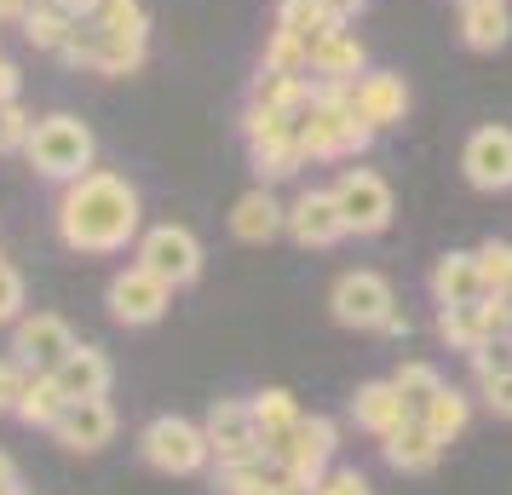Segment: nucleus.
Returning <instances> with one entry per match:
<instances>
[{
	"instance_id": "1",
	"label": "nucleus",
	"mask_w": 512,
	"mask_h": 495,
	"mask_svg": "<svg viewBox=\"0 0 512 495\" xmlns=\"http://www.w3.org/2000/svg\"><path fill=\"white\" fill-rule=\"evenodd\" d=\"M52 219H58V242L70 254H121L144 231L139 190L127 185L121 173H110V167H93V173L70 179Z\"/></svg>"
},
{
	"instance_id": "2",
	"label": "nucleus",
	"mask_w": 512,
	"mask_h": 495,
	"mask_svg": "<svg viewBox=\"0 0 512 495\" xmlns=\"http://www.w3.org/2000/svg\"><path fill=\"white\" fill-rule=\"evenodd\" d=\"M305 162H340L374 144V127L351 104V81H311V104L300 116Z\"/></svg>"
},
{
	"instance_id": "3",
	"label": "nucleus",
	"mask_w": 512,
	"mask_h": 495,
	"mask_svg": "<svg viewBox=\"0 0 512 495\" xmlns=\"http://www.w3.org/2000/svg\"><path fill=\"white\" fill-rule=\"evenodd\" d=\"M24 162L41 173V179H52V185H70V179H81V173H93L98 167V139L93 127L81 116H41L35 121V133H29L24 144Z\"/></svg>"
},
{
	"instance_id": "4",
	"label": "nucleus",
	"mask_w": 512,
	"mask_h": 495,
	"mask_svg": "<svg viewBox=\"0 0 512 495\" xmlns=\"http://www.w3.org/2000/svg\"><path fill=\"white\" fill-rule=\"evenodd\" d=\"M139 455L156 472H167V478H190V472H202L213 461L208 432L196 421H185V415H156L139 432Z\"/></svg>"
},
{
	"instance_id": "5",
	"label": "nucleus",
	"mask_w": 512,
	"mask_h": 495,
	"mask_svg": "<svg viewBox=\"0 0 512 495\" xmlns=\"http://www.w3.org/2000/svg\"><path fill=\"white\" fill-rule=\"evenodd\" d=\"M328 311L340 329H363V334H380V323L397 311V294L380 271H340L334 288H328Z\"/></svg>"
},
{
	"instance_id": "6",
	"label": "nucleus",
	"mask_w": 512,
	"mask_h": 495,
	"mask_svg": "<svg viewBox=\"0 0 512 495\" xmlns=\"http://www.w3.org/2000/svg\"><path fill=\"white\" fill-rule=\"evenodd\" d=\"M133 260H139L144 271H156L167 288H190L202 277V242H196L190 225H150V231H139V242H133Z\"/></svg>"
},
{
	"instance_id": "7",
	"label": "nucleus",
	"mask_w": 512,
	"mask_h": 495,
	"mask_svg": "<svg viewBox=\"0 0 512 495\" xmlns=\"http://www.w3.org/2000/svg\"><path fill=\"white\" fill-rule=\"evenodd\" d=\"M328 190H334V202H340V213H346L351 236H380L386 225H392L397 196H392V185H386L374 167H346Z\"/></svg>"
},
{
	"instance_id": "8",
	"label": "nucleus",
	"mask_w": 512,
	"mask_h": 495,
	"mask_svg": "<svg viewBox=\"0 0 512 495\" xmlns=\"http://www.w3.org/2000/svg\"><path fill=\"white\" fill-rule=\"evenodd\" d=\"M110 317L116 323H127V329H150V323H162L167 306H173V288L156 277V271H144L139 260L127 265V271H116L110 277Z\"/></svg>"
},
{
	"instance_id": "9",
	"label": "nucleus",
	"mask_w": 512,
	"mask_h": 495,
	"mask_svg": "<svg viewBox=\"0 0 512 495\" xmlns=\"http://www.w3.org/2000/svg\"><path fill=\"white\" fill-rule=\"evenodd\" d=\"M461 173L472 190H512V127L501 121H484V127H472L461 144Z\"/></svg>"
},
{
	"instance_id": "10",
	"label": "nucleus",
	"mask_w": 512,
	"mask_h": 495,
	"mask_svg": "<svg viewBox=\"0 0 512 495\" xmlns=\"http://www.w3.org/2000/svg\"><path fill=\"white\" fill-rule=\"evenodd\" d=\"M202 432H208V449H213V461H219V467H236V461H254V455H265V449H259L254 403H248V398H219L208 409Z\"/></svg>"
},
{
	"instance_id": "11",
	"label": "nucleus",
	"mask_w": 512,
	"mask_h": 495,
	"mask_svg": "<svg viewBox=\"0 0 512 495\" xmlns=\"http://www.w3.org/2000/svg\"><path fill=\"white\" fill-rule=\"evenodd\" d=\"M334 449H340V426L328 421V415H300L294 438H288V449H282V467H288V478L311 495L317 478L334 467Z\"/></svg>"
},
{
	"instance_id": "12",
	"label": "nucleus",
	"mask_w": 512,
	"mask_h": 495,
	"mask_svg": "<svg viewBox=\"0 0 512 495\" xmlns=\"http://www.w3.org/2000/svg\"><path fill=\"white\" fill-rule=\"evenodd\" d=\"M75 352V329L58 311H24L12 323V357H24L29 369H58Z\"/></svg>"
},
{
	"instance_id": "13",
	"label": "nucleus",
	"mask_w": 512,
	"mask_h": 495,
	"mask_svg": "<svg viewBox=\"0 0 512 495\" xmlns=\"http://www.w3.org/2000/svg\"><path fill=\"white\" fill-rule=\"evenodd\" d=\"M288 236L300 242V248H334V242H346V213L334 202V190H300L294 202H288Z\"/></svg>"
},
{
	"instance_id": "14",
	"label": "nucleus",
	"mask_w": 512,
	"mask_h": 495,
	"mask_svg": "<svg viewBox=\"0 0 512 495\" xmlns=\"http://www.w3.org/2000/svg\"><path fill=\"white\" fill-rule=\"evenodd\" d=\"M351 104H357V116L369 121L374 133L403 127V116H409V81L397 70H363L351 81Z\"/></svg>"
},
{
	"instance_id": "15",
	"label": "nucleus",
	"mask_w": 512,
	"mask_h": 495,
	"mask_svg": "<svg viewBox=\"0 0 512 495\" xmlns=\"http://www.w3.org/2000/svg\"><path fill=\"white\" fill-rule=\"evenodd\" d=\"M52 438L75 455H98V449L116 438V409L110 398H70L64 403V415L52 421Z\"/></svg>"
},
{
	"instance_id": "16",
	"label": "nucleus",
	"mask_w": 512,
	"mask_h": 495,
	"mask_svg": "<svg viewBox=\"0 0 512 495\" xmlns=\"http://www.w3.org/2000/svg\"><path fill=\"white\" fill-rule=\"evenodd\" d=\"M351 421L363 426V432H374V438H392L403 421H415V409H409V398L397 392V380H363L357 392H351Z\"/></svg>"
},
{
	"instance_id": "17",
	"label": "nucleus",
	"mask_w": 512,
	"mask_h": 495,
	"mask_svg": "<svg viewBox=\"0 0 512 495\" xmlns=\"http://www.w3.org/2000/svg\"><path fill=\"white\" fill-rule=\"evenodd\" d=\"M369 70V47H363V35L346 24H334L311 47V81H357V75Z\"/></svg>"
},
{
	"instance_id": "18",
	"label": "nucleus",
	"mask_w": 512,
	"mask_h": 495,
	"mask_svg": "<svg viewBox=\"0 0 512 495\" xmlns=\"http://www.w3.org/2000/svg\"><path fill=\"white\" fill-rule=\"evenodd\" d=\"M288 231V208H282L277 196H271V185H254V190H242L236 196V208H231V236L236 242H271V236Z\"/></svg>"
},
{
	"instance_id": "19",
	"label": "nucleus",
	"mask_w": 512,
	"mask_h": 495,
	"mask_svg": "<svg viewBox=\"0 0 512 495\" xmlns=\"http://www.w3.org/2000/svg\"><path fill=\"white\" fill-rule=\"evenodd\" d=\"M380 449H386V467L409 472V478H420V472H432L443 461V438L426 421H403L392 438H380Z\"/></svg>"
},
{
	"instance_id": "20",
	"label": "nucleus",
	"mask_w": 512,
	"mask_h": 495,
	"mask_svg": "<svg viewBox=\"0 0 512 495\" xmlns=\"http://www.w3.org/2000/svg\"><path fill=\"white\" fill-rule=\"evenodd\" d=\"M248 403H254V421H259V449H265L271 461H282V449H288L294 426H300L294 392H288V386H265V392H254Z\"/></svg>"
},
{
	"instance_id": "21",
	"label": "nucleus",
	"mask_w": 512,
	"mask_h": 495,
	"mask_svg": "<svg viewBox=\"0 0 512 495\" xmlns=\"http://www.w3.org/2000/svg\"><path fill=\"white\" fill-rule=\"evenodd\" d=\"M426 288H432L438 306H472V300H484L489 294L484 271H478V254H443V260L432 265Z\"/></svg>"
},
{
	"instance_id": "22",
	"label": "nucleus",
	"mask_w": 512,
	"mask_h": 495,
	"mask_svg": "<svg viewBox=\"0 0 512 495\" xmlns=\"http://www.w3.org/2000/svg\"><path fill=\"white\" fill-rule=\"evenodd\" d=\"M58 386L70 392V398H110V386H116V369H110V357L98 352V346H81L75 340V352L52 369Z\"/></svg>"
},
{
	"instance_id": "23",
	"label": "nucleus",
	"mask_w": 512,
	"mask_h": 495,
	"mask_svg": "<svg viewBox=\"0 0 512 495\" xmlns=\"http://www.w3.org/2000/svg\"><path fill=\"white\" fill-rule=\"evenodd\" d=\"M415 421H426L443 444H455V438L466 432V421H472V398H466L461 386H438V392L415 409Z\"/></svg>"
},
{
	"instance_id": "24",
	"label": "nucleus",
	"mask_w": 512,
	"mask_h": 495,
	"mask_svg": "<svg viewBox=\"0 0 512 495\" xmlns=\"http://www.w3.org/2000/svg\"><path fill=\"white\" fill-rule=\"evenodd\" d=\"M461 41L472 52H501L512 41V6H461Z\"/></svg>"
},
{
	"instance_id": "25",
	"label": "nucleus",
	"mask_w": 512,
	"mask_h": 495,
	"mask_svg": "<svg viewBox=\"0 0 512 495\" xmlns=\"http://www.w3.org/2000/svg\"><path fill=\"white\" fill-rule=\"evenodd\" d=\"M248 104H265V110H288V116H305V104H311V81H305V75L259 70V75H254V87H248Z\"/></svg>"
},
{
	"instance_id": "26",
	"label": "nucleus",
	"mask_w": 512,
	"mask_h": 495,
	"mask_svg": "<svg viewBox=\"0 0 512 495\" xmlns=\"http://www.w3.org/2000/svg\"><path fill=\"white\" fill-rule=\"evenodd\" d=\"M64 403H70V392L58 386V375H52V369H35V380H29L24 403H18V421H24V426H41V432H52V421L64 415Z\"/></svg>"
},
{
	"instance_id": "27",
	"label": "nucleus",
	"mask_w": 512,
	"mask_h": 495,
	"mask_svg": "<svg viewBox=\"0 0 512 495\" xmlns=\"http://www.w3.org/2000/svg\"><path fill=\"white\" fill-rule=\"evenodd\" d=\"M144 58H150V41H133V35H104V29H98L93 75H110V81H116V75H139Z\"/></svg>"
},
{
	"instance_id": "28",
	"label": "nucleus",
	"mask_w": 512,
	"mask_h": 495,
	"mask_svg": "<svg viewBox=\"0 0 512 495\" xmlns=\"http://www.w3.org/2000/svg\"><path fill=\"white\" fill-rule=\"evenodd\" d=\"M81 24V18H70V12H58V6H52V0H35V6H29V18L18 29H24V41L35 52H52V58H58V47H64V41H70V29Z\"/></svg>"
},
{
	"instance_id": "29",
	"label": "nucleus",
	"mask_w": 512,
	"mask_h": 495,
	"mask_svg": "<svg viewBox=\"0 0 512 495\" xmlns=\"http://www.w3.org/2000/svg\"><path fill=\"white\" fill-rule=\"evenodd\" d=\"M248 156H254L259 185H277V179H294L300 167H311V162H305L300 133H294V139H277V144H259V150H248Z\"/></svg>"
},
{
	"instance_id": "30",
	"label": "nucleus",
	"mask_w": 512,
	"mask_h": 495,
	"mask_svg": "<svg viewBox=\"0 0 512 495\" xmlns=\"http://www.w3.org/2000/svg\"><path fill=\"white\" fill-rule=\"evenodd\" d=\"M104 35H133V41H150V12H144V0H98L93 18Z\"/></svg>"
},
{
	"instance_id": "31",
	"label": "nucleus",
	"mask_w": 512,
	"mask_h": 495,
	"mask_svg": "<svg viewBox=\"0 0 512 495\" xmlns=\"http://www.w3.org/2000/svg\"><path fill=\"white\" fill-rule=\"evenodd\" d=\"M334 24H340V18H328L323 0H277V29L300 35V41H311V47H317Z\"/></svg>"
},
{
	"instance_id": "32",
	"label": "nucleus",
	"mask_w": 512,
	"mask_h": 495,
	"mask_svg": "<svg viewBox=\"0 0 512 495\" xmlns=\"http://www.w3.org/2000/svg\"><path fill=\"white\" fill-rule=\"evenodd\" d=\"M259 70L305 75V81H311V41L288 35V29H271V41H265V52H259Z\"/></svg>"
},
{
	"instance_id": "33",
	"label": "nucleus",
	"mask_w": 512,
	"mask_h": 495,
	"mask_svg": "<svg viewBox=\"0 0 512 495\" xmlns=\"http://www.w3.org/2000/svg\"><path fill=\"white\" fill-rule=\"evenodd\" d=\"M294 133H300V116H288V110H265V104H248L242 110V139H248V150L294 139Z\"/></svg>"
},
{
	"instance_id": "34",
	"label": "nucleus",
	"mask_w": 512,
	"mask_h": 495,
	"mask_svg": "<svg viewBox=\"0 0 512 495\" xmlns=\"http://www.w3.org/2000/svg\"><path fill=\"white\" fill-rule=\"evenodd\" d=\"M472 254H478V271H484L489 294H507L512 300V242H495V236H489L484 248H472Z\"/></svg>"
},
{
	"instance_id": "35",
	"label": "nucleus",
	"mask_w": 512,
	"mask_h": 495,
	"mask_svg": "<svg viewBox=\"0 0 512 495\" xmlns=\"http://www.w3.org/2000/svg\"><path fill=\"white\" fill-rule=\"evenodd\" d=\"M397 392H403V398H409V409H420V403L432 398V392H438L443 386V375L438 369H432V363H397Z\"/></svg>"
},
{
	"instance_id": "36",
	"label": "nucleus",
	"mask_w": 512,
	"mask_h": 495,
	"mask_svg": "<svg viewBox=\"0 0 512 495\" xmlns=\"http://www.w3.org/2000/svg\"><path fill=\"white\" fill-rule=\"evenodd\" d=\"M29 380H35V369H29L24 357H0V415H18Z\"/></svg>"
},
{
	"instance_id": "37",
	"label": "nucleus",
	"mask_w": 512,
	"mask_h": 495,
	"mask_svg": "<svg viewBox=\"0 0 512 495\" xmlns=\"http://www.w3.org/2000/svg\"><path fill=\"white\" fill-rule=\"evenodd\" d=\"M29 133H35V116H29L18 98H6V104H0V156H6V150H18V156H24Z\"/></svg>"
},
{
	"instance_id": "38",
	"label": "nucleus",
	"mask_w": 512,
	"mask_h": 495,
	"mask_svg": "<svg viewBox=\"0 0 512 495\" xmlns=\"http://www.w3.org/2000/svg\"><path fill=\"white\" fill-rule=\"evenodd\" d=\"M93 52H98V29L81 18V24L70 29V41L58 47V64H70V70H93Z\"/></svg>"
},
{
	"instance_id": "39",
	"label": "nucleus",
	"mask_w": 512,
	"mask_h": 495,
	"mask_svg": "<svg viewBox=\"0 0 512 495\" xmlns=\"http://www.w3.org/2000/svg\"><path fill=\"white\" fill-rule=\"evenodd\" d=\"M478 392H484V403L495 409V415H507V421H512V363H501V369L478 375Z\"/></svg>"
},
{
	"instance_id": "40",
	"label": "nucleus",
	"mask_w": 512,
	"mask_h": 495,
	"mask_svg": "<svg viewBox=\"0 0 512 495\" xmlns=\"http://www.w3.org/2000/svg\"><path fill=\"white\" fill-rule=\"evenodd\" d=\"M18 317H24V277H18V265L0 260V329Z\"/></svg>"
},
{
	"instance_id": "41",
	"label": "nucleus",
	"mask_w": 512,
	"mask_h": 495,
	"mask_svg": "<svg viewBox=\"0 0 512 495\" xmlns=\"http://www.w3.org/2000/svg\"><path fill=\"white\" fill-rule=\"evenodd\" d=\"M311 495H374V490H369V478H363L357 467H328Z\"/></svg>"
},
{
	"instance_id": "42",
	"label": "nucleus",
	"mask_w": 512,
	"mask_h": 495,
	"mask_svg": "<svg viewBox=\"0 0 512 495\" xmlns=\"http://www.w3.org/2000/svg\"><path fill=\"white\" fill-rule=\"evenodd\" d=\"M18 87H24V75H18V64H12L6 47H0V104H6V98H18Z\"/></svg>"
},
{
	"instance_id": "43",
	"label": "nucleus",
	"mask_w": 512,
	"mask_h": 495,
	"mask_svg": "<svg viewBox=\"0 0 512 495\" xmlns=\"http://www.w3.org/2000/svg\"><path fill=\"white\" fill-rule=\"evenodd\" d=\"M363 6H369V0H323V12H328V18H340V24L363 18Z\"/></svg>"
},
{
	"instance_id": "44",
	"label": "nucleus",
	"mask_w": 512,
	"mask_h": 495,
	"mask_svg": "<svg viewBox=\"0 0 512 495\" xmlns=\"http://www.w3.org/2000/svg\"><path fill=\"white\" fill-rule=\"evenodd\" d=\"M35 0H0V24H24Z\"/></svg>"
},
{
	"instance_id": "45",
	"label": "nucleus",
	"mask_w": 512,
	"mask_h": 495,
	"mask_svg": "<svg viewBox=\"0 0 512 495\" xmlns=\"http://www.w3.org/2000/svg\"><path fill=\"white\" fill-rule=\"evenodd\" d=\"M12 490H24V484H18V467H12V455L0 449V495H12Z\"/></svg>"
},
{
	"instance_id": "46",
	"label": "nucleus",
	"mask_w": 512,
	"mask_h": 495,
	"mask_svg": "<svg viewBox=\"0 0 512 495\" xmlns=\"http://www.w3.org/2000/svg\"><path fill=\"white\" fill-rule=\"evenodd\" d=\"M52 6H58V12H70V18H93L98 0H52Z\"/></svg>"
},
{
	"instance_id": "47",
	"label": "nucleus",
	"mask_w": 512,
	"mask_h": 495,
	"mask_svg": "<svg viewBox=\"0 0 512 495\" xmlns=\"http://www.w3.org/2000/svg\"><path fill=\"white\" fill-rule=\"evenodd\" d=\"M380 334H392V340H403V334H409V317H403V311H392V317L380 323Z\"/></svg>"
},
{
	"instance_id": "48",
	"label": "nucleus",
	"mask_w": 512,
	"mask_h": 495,
	"mask_svg": "<svg viewBox=\"0 0 512 495\" xmlns=\"http://www.w3.org/2000/svg\"><path fill=\"white\" fill-rule=\"evenodd\" d=\"M455 6H507V0H455Z\"/></svg>"
},
{
	"instance_id": "49",
	"label": "nucleus",
	"mask_w": 512,
	"mask_h": 495,
	"mask_svg": "<svg viewBox=\"0 0 512 495\" xmlns=\"http://www.w3.org/2000/svg\"><path fill=\"white\" fill-rule=\"evenodd\" d=\"M12 495H24V490H12Z\"/></svg>"
}]
</instances>
